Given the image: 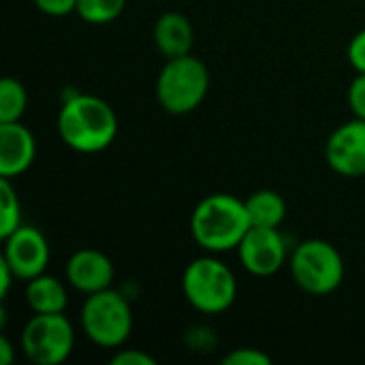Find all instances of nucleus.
<instances>
[{
	"label": "nucleus",
	"mask_w": 365,
	"mask_h": 365,
	"mask_svg": "<svg viewBox=\"0 0 365 365\" xmlns=\"http://www.w3.org/2000/svg\"><path fill=\"white\" fill-rule=\"evenodd\" d=\"M120 124L113 107L94 94H71L58 111V135L79 154H98L118 137Z\"/></svg>",
	"instance_id": "obj_1"
},
{
	"label": "nucleus",
	"mask_w": 365,
	"mask_h": 365,
	"mask_svg": "<svg viewBox=\"0 0 365 365\" xmlns=\"http://www.w3.org/2000/svg\"><path fill=\"white\" fill-rule=\"evenodd\" d=\"M250 227L246 201L229 192L207 195L190 214V235L210 255L237 250Z\"/></svg>",
	"instance_id": "obj_2"
},
{
	"label": "nucleus",
	"mask_w": 365,
	"mask_h": 365,
	"mask_svg": "<svg viewBox=\"0 0 365 365\" xmlns=\"http://www.w3.org/2000/svg\"><path fill=\"white\" fill-rule=\"evenodd\" d=\"M182 293L201 314H222L237 299V278L216 255H205L186 265Z\"/></svg>",
	"instance_id": "obj_3"
},
{
	"label": "nucleus",
	"mask_w": 365,
	"mask_h": 365,
	"mask_svg": "<svg viewBox=\"0 0 365 365\" xmlns=\"http://www.w3.org/2000/svg\"><path fill=\"white\" fill-rule=\"evenodd\" d=\"M210 92V71L192 53L167 58L156 77V101L171 115L195 111Z\"/></svg>",
	"instance_id": "obj_4"
},
{
	"label": "nucleus",
	"mask_w": 365,
	"mask_h": 365,
	"mask_svg": "<svg viewBox=\"0 0 365 365\" xmlns=\"http://www.w3.org/2000/svg\"><path fill=\"white\" fill-rule=\"evenodd\" d=\"M86 338L101 349H122L133 331V310L126 297L113 289L86 295L79 312Z\"/></svg>",
	"instance_id": "obj_5"
},
{
	"label": "nucleus",
	"mask_w": 365,
	"mask_h": 365,
	"mask_svg": "<svg viewBox=\"0 0 365 365\" xmlns=\"http://www.w3.org/2000/svg\"><path fill=\"white\" fill-rule=\"evenodd\" d=\"M295 284L314 297L331 295L344 282V259L340 250L325 240H306L295 246L289 259Z\"/></svg>",
	"instance_id": "obj_6"
},
{
	"label": "nucleus",
	"mask_w": 365,
	"mask_h": 365,
	"mask_svg": "<svg viewBox=\"0 0 365 365\" xmlns=\"http://www.w3.org/2000/svg\"><path fill=\"white\" fill-rule=\"evenodd\" d=\"M21 353L34 365L64 364L75 349L73 323L60 314H32L21 329Z\"/></svg>",
	"instance_id": "obj_7"
},
{
	"label": "nucleus",
	"mask_w": 365,
	"mask_h": 365,
	"mask_svg": "<svg viewBox=\"0 0 365 365\" xmlns=\"http://www.w3.org/2000/svg\"><path fill=\"white\" fill-rule=\"evenodd\" d=\"M242 267L257 278H269L289 263V248L274 227H250L237 246Z\"/></svg>",
	"instance_id": "obj_8"
},
{
	"label": "nucleus",
	"mask_w": 365,
	"mask_h": 365,
	"mask_svg": "<svg viewBox=\"0 0 365 365\" xmlns=\"http://www.w3.org/2000/svg\"><path fill=\"white\" fill-rule=\"evenodd\" d=\"M51 259L47 237L30 225H21L17 231L4 237L2 261L13 269L17 280H32L45 274Z\"/></svg>",
	"instance_id": "obj_9"
},
{
	"label": "nucleus",
	"mask_w": 365,
	"mask_h": 365,
	"mask_svg": "<svg viewBox=\"0 0 365 365\" xmlns=\"http://www.w3.org/2000/svg\"><path fill=\"white\" fill-rule=\"evenodd\" d=\"M325 160L342 178L365 175V120L353 118L338 126L325 143Z\"/></svg>",
	"instance_id": "obj_10"
},
{
	"label": "nucleus",
	"mask_w": 365,
	"mask_h": 365,
	"mask_svg": "<svg viewBox=\"0 0 365 365\" xmlns=\"http://www.w3.org/2000/svg\"><path fill=\"white\" fill-rule=\"evenodd\" d=\"M64 278L68 287H73L77 293L92 295L105 289H111L115 269L107 255H103L96 248H81L75 250L66 265H64Z\"/></svg>",
	"instance_id": "obj_11"
},
{
	"label": "nucleus",
	"mask_w": 365,
	"mask_h": 365,
	"mask_svg": "<svg viewBox=\"0 0 365 365\" xmlns=\"http://www.w3.org/2000/svg\"><path fill=\"white\" fill-rule=\"evenodd\" d=\"M36 158V139L21 122H0V178H19Z\"/></svg>",
	"instance_id": "obj_12"
},
{
	"label": "nucleus",
	"mask_w": 365,
	"mask_h": 365,
	"mask_svg": "<svg viewBox=\"0 0 365 365\" xmlns=\"http://www.w3.org/2000/svg\"><path fill=\"white\" fill-rule=\"evenodd\" d=\"M195 43V30L184 13L167 11L154 24V45L165 58H178L190 53Z\"/></svg>",
	"instance_id": "obj_13"
},
{
	"label": "nucleus",
	"mask_w": 365,
	"mask_h": 365,
	"mask_svg": "<svg viewBox=\"0 0 365 365\" xmlns=\"http://www.w3.org/2000/svg\"><path fill=\"white\" fill-rule=\"evenodd\" d=\"M68 284V282H66ZM60 278L41 274L26 282L24 299L32 314H60L68 306V291Z\"/></svg>",
	"instance_id": "obj_14"
},
{
	"label": "nucleus",
	"mask_w": 365,
	"mask_h": 365,
	"mask_svg": "<svg viewBox=\"0 0 365 365\" xmlns=\"http://www.w3.org/2000/svg\"><path fill=\"white\" fill-rule=\"evenodd\" d=\"M246 201V210L252 227H274L278 229L287 216V203L276 190H257Z\"/></svg>",
	"instance_id": "obj_15"
},
{
	"label": "nucleus",
	"mask_w": 365,
	"mask_h": 365,
	"mask_svg": "<svg viewBox=\"0 0 365 365\" xmlns=\"http://www.w3.org/2000/svg\"><path fill=\"white\" fill-rule=\"evenodd\" d=\"M28 107V92L21 81L4 77L0 81V122H19Z\"/></svg>",
	"instance_id": "obj_16"
},
{
	"label": "nucleus",
	"mask_w": 365,
	"mask_h": 365,
	"mask_svg": "<svg viewBox=\"0 0 365 365\" xmlns=\"http://www.w3.org/2000/svg\"><path fill=\"white\" fill-rule=\"evenodd\" d=\"M126 6V0H77L75 13L92 26H105L115 21Z\"/></svg>",
	"instance_id": "obj_17"
},
{
	"label": "nucleus",
	"mask_w": 365,
	"mask_h": 365,
	"mask_svg": "<svg viewBox=\"0 0 365 365\" xmlns=\"http://www.w3.org/2000/svg\"><path fill=\"white\" fill-rule=\"evenodd\" d=\"M21 227V203L9 178H0V237Z\"/></svg>",
	"instance_id": "obj_18"
},
{
	"label": "nucleus",
	"mask_w": 365,
	"mask_h": 365,
	"mask_svg": "<svg viewBox=\"0 0 365 365\" xmlns=\"http://www.w3.org/2000/svg\"><path fill=\"white\" fill-rule=\"evenodd\" d=\"M222 364L225 365H272V357L259 349H250V346H244V349H233L231 353H227L222 357Z\"/></svg>",
	"instance_id": "obj_19"
},
{
	"label": "nucleus",
	"mask_w": 365,
	"mask_h": 365,
	"mask_svg": "<svg viewBox=\"0 0 365 365\" xmlns=\"http://www.w3.org/2000/svg\"><path fill=\"white\" fill-rule=\"evenodd\" d=\"M349 107L353 118L365 120V73H357V77L349 86Z\"/></svg>",
	"instance_id": "obj_20"
},
{
	"label": "nucleus",
	"mask_w": 365,
	"mask_h": 365,
	"mask_svg": "<svg viewBox=\"0 0 365 365\" xmlns=\"http://www.w3.org/2000/svg\"><path fill=\"white\" fill-rule=\"evenodd\" d=\"M113 365H156V359L152 355H148L145 351L139 349H118L115 355L111 357Z\"/></svg>",
	"instance_id": "obj_21"
},
{
	"label": "nucleus",
	"mask_w": 365,
	"mask_h": 365,
	"mask_svg": "<svg viewBox=\"0 0 365 365\" xmlns=\"http://www.w3.org/2000/svg\"><path fill=\"white\" fill-rule=\"evenodd\" d=\"M346 56H349V62L351 66L357 71V73H365V28L359 30L351 43H349V49H346Z\"/></svg>",
	"instance_id": "obj_22"
},
{
	"label": "nucleus",
	"mask_w": 365,
	"mask_h": 365,
	"mask_svg": "<svg viewBox=\"0 0 365 365\" xmlns=\"http://www.w3.org/2000/svg\"><path fill=\"white\" fill-rule=\"evenodd\" d=\"M34 4L41 13L51 17H64L77 9V0H34Z\"/></svg>",
	"instance_id": "obj_23"
},
{
	"label": "nucleus",
	"mask_w": 365,
	"mask_h": 365,
	"mask_svg": "<svg viewBox=\"0 0 365 365\" xmlns=\"http://www.w3.org/2000/svg\"><path fill=\"white\" fill-rule=\"evenodd\" d=\"M13 280H17V278H15V274H13V269H11V267L0 259V297H2V299H6V295H9V289H11Z\"/></svg>",
	"instance_id": "obj_24"
},
{
	"label": "nucleus",
	"mask_w": 365,
	"mask_h": 365,
	"mask_svg": "<svg viewBox=\"0 0 365 365\" xmlns=\"http://www.w3.org/2000/svg\"><path fill=\"white\" fill-rule=\"evenodd\" d=\"M15 359V351H13V344L9 338H0V364L2 365H11Z\"/></svg>",
	"instance_id": "obj_25"
}]
</instances>
